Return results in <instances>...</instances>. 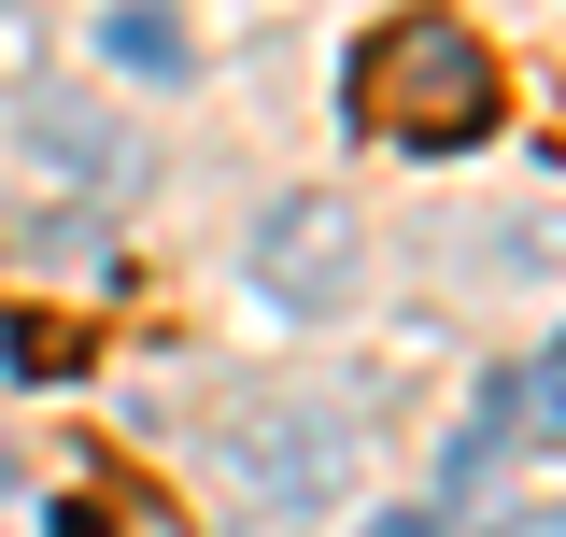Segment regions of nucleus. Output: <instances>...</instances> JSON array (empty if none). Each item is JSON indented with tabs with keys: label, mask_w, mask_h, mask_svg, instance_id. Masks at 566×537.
I'll return each instance as SVG.
<instances>
[{
	"label": "nucleus",
	"mask_w": 566,
	"mask_h": 537,
	"mask_svg": "<svg viewBox=\"0 0 566 537\" xmlns=\"http://www.w3.org/2000/svg\"><path fill=\"white\" fill-rule=\"evenodd\" d=\"M340 114L368 141H397V156H468V141L510 114V71L468 14H397V29H368L340 71Z\"/></svg>",
	"instance_id": "obj_1"
},
{
	"label": "nucleus",
	"mask_w": 566,
	"mask_h": 537,
	"mask_svg": "<svg viewBox=\"0 0 566 537\" xmlns=\"http://www.w3.org/2000/svg\"><path fill=\"white\" fill-rule=\"evenodd\" d=\"M354 283H368V255H354L340 199H270L255 212V297H270V312L326 326V312H354Z\"/></svg>",
	"instance_id": "obj_2"
},
{
	"label": "nucleus",
	"mask_w": 566,
	"mask_h": 537,
	"mask_svg": "<svg viewBox=\"0 0 566 537\" xmlns=\"http://www.w3.org/2000/svg\"><path fill=\"white\" fill-rule=\"evenodd\" d=\"M241 453H255V467H241L255 495H326V481H340V467H326V453H340V439H326V410H255V424H241Z\"/></svg>",
	"instance_id": "obj_3"
},
{
	"label": "nucleus",
	"mask_w": 566,
	"mask_h": 537,
	"mask_svg": "<svg viewBox=\"0 0 566 537\" xmlns=\"http://www.w3.org/2000/svg\"><path fill=\"white\" fill-rule=\"evenodd\" d=\"M57 537H185V509H170L156 481L99 467V481H71V495H57Z\"/></svg>",
	"instance_id": "obj_4"
},
{
	"label": "nucleus",
	"mask_w": 566,
	"mask_h": 537,
	"mask_svg": "<svg viewBox=\"0 0 566 537\" xmlns=\"http://www.w3.org/2000/svg\"><path fill=\"white\" fill-rule=\"evenodd\" d=\"M0 382H14V397L85 382V326H71V312H14V297H0Z\"/></svg>",
	"instance_id": "obj_5"
},
{
	"label": "nucleus",
	"mask_w": 566,
	"mask_h": 537,
	"mask_svg": "<svg viewBox=\"0 0 566 537\" xmlns=\"http://www.w3.org/2000/svg\"><path fill=\"white\" fill-rule=\"evenodd\" d=\"M29 156H43V170H71V185H128V170H142V156L99 128L85 99H29Z\"/></svg>",
	"instance_id": "obj_6"
},
{
	"label": "nucleus",
	"mask_w": 566,
	"mask_h": 537,
	"mask_svg": "<svg viewBox=\"0 0 566 537\" xmlns=\"http://www.w3.org/2000/svg\"><path fill=\"white\" fill-rule=\"evenodd\" d=\"M99 57L142 71V85H185V14H156V0H114L99 14Z\"/></svg>",
	"instance_id": "obj_7"
},
{
	"label": "nucleus",
	"mask_w": 566,
	"mask_h": 537,
	"mask_svg": "<svg viewBox=\"0 0 566 537\" xmlns=\"http://www.w3.org/2000/svg\"><path fill=\"white\" fill-rule=\"evenodd\" d=\"M495 537H566V509H510V524H495Z\"/></svg>",
	"instance_id": "obj_8"
},
{
	"label": "nucleus",
	"mask_w": 566,
	"mask_h": 537,
	"mask_svg": "<svg viewBox=\"0 0 566 537\" xmlns=\"http://www.w3.org/2000/svg\"><path fill=\"white\" fill-rule=\"evenodd\" d=\"M368 537H439V524H424V509H382V524H368Z\"/></svg>",
	"instance_id": "obj_9"
},
{
	"label": "nucleus",
	"mask_w": 566,
	"mask_h": 537,
	"mask_svg": "<svg viewBox=\"0 0 566 537\" xmlns=\"http://www.w3.org/2000/svg\"><path fill=\"white\" fill-rule=\"evenodd\" d=\"M0 14H14V0H0Z\"/></svg>",
	"instance_id": "obj_10"
}]
</instances>
